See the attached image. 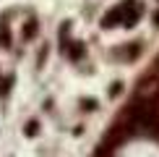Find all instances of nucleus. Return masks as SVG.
<instances>
[{"label": "nucleus", "instance_id": "1", "mask_svg": "<svg viewBox=\"0 0 159 157\" xmlns=\"http://www.w3.org/2000/svg\"><path fill=\"white\" fill-rule=\"evenodd\" d=\"M37 131H39V123H37V121H29V123H26V136H34Z\"/></svg>", "mask_w": 159, "mask_h": 157}, {"label": "nucleus", "instance_id": "2", "mask_svg": "<svg viewBox=\"0 0 159 157\" xmlns=\"http://www.w3.org/2000/svg\"><path fill=\"white\" fill-rule=\"evenodd\" d=\"M84 107H86V110H94L97 102H94V100H84Z\"/></svg>", "mask_w": 159, "mask_h": 157}]
</instances>
